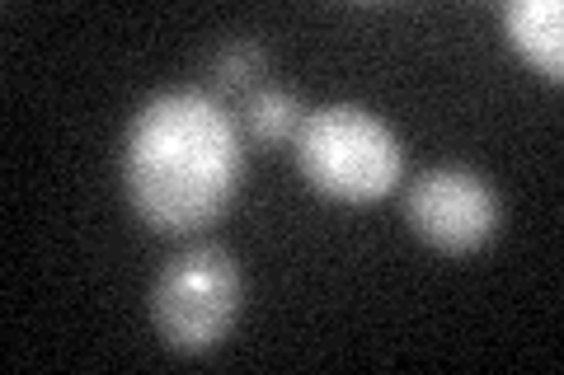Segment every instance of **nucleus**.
Masks as SVG:
<instances>
[{"mask_svg":"<svg viewBox=\"0 0 564 375\" xmlns=\"http://www.w3.org/2000/svg\"><path fill=\"white\" fill-rule=\"evenodd\" d=\"M263 76V47L254 38H226L207 62L212 99H245Z\"/></svg>","mask_w":564,"mask_h":375,"instance_id":"obj_7","label":"nucleus"},{"mask_svg":"<svg viewBox=\"0 0 564 375\" xmlns=\"http://www.w3.org/2000/svg\"><path fill=\"white\" fill-rule=\"evenodd\" d=\"M503 38L522 52V62L551 85L564 76V5L560 0H508L499 10Z\"/></svg>","mask_w":564,"mask_h":375,"instance_id":"obj_5","label":"nucleus"},{"mask_svg":"<svg viewBox=\"0 0 564 375\" xmlns=\"http://www.w3.org/2000/svg\"><path fill=\"white\" fill-rule=\"evenodd\" d=\"M245 310V273L231 249L198 240L180 249L151 287V324L170 352L203 356L231 338Z\"/></svg>","mask_w":564,"mask_h":375,"instance_id":"obj_3","label":"nucleus"},{"mask_svg":"<svg viewBox=\"0 0 564 375\" xmlns=\"http://www.w3.org/2000/svg\"><path fill=\"white\" fill-rule=\"evenodd\" d=\"M404 225L437 254H475L499 235L503 202L494 184L470 165H433L404 188Z\"/></svg>","mask_w":564,"mask_h":375,"instance_id":"obj_4","label":"nucleus"},{"mask_svg":"<svg viewBox=\"0 0 564 375\" xmlns=\"http://www.w3.org/2000/svg\"><path fill=\"white\" fill-rule=\"evenodd\" d=\"M302 122H306L302 99H296L292 89H278V85H254L236 109V128L263 151L292 146L296 132H302Z\"/></svg>","mask_w":564,"mask_h":375,"instance_id":"obj_6","label":"nucleus"},{"mask_svg":"<svg viewBox=\"0 0 564 375\" xmlns=\"http://www.w3.org/2000/svg\"><path fill=\"white\" fill-rule=\"evenodd\" d=\"M292 151L306 184L321 198L348 207L386 202L404 178V146L395 128H386L362 103H325L306 113Z\"/></svg>","mask_w":564,"mask_h":375,"instance_id":"obj_2","label":"nucleus"},{"mask_svg":"<svg viewBox=\"0 0 564 375\" xmlns=\"http://www.w3.org/2000/svg\"><path fill=\"white\" fill-rule=\"evenodd\" d=\"M245 174L236 118L207 89H161L122 136V192L155 235H198L231 207Z\"/></svg>","mask_w":564,"mask_h":375,"instance_id":"obj_1","label":"nucleus"}]
</instances>
